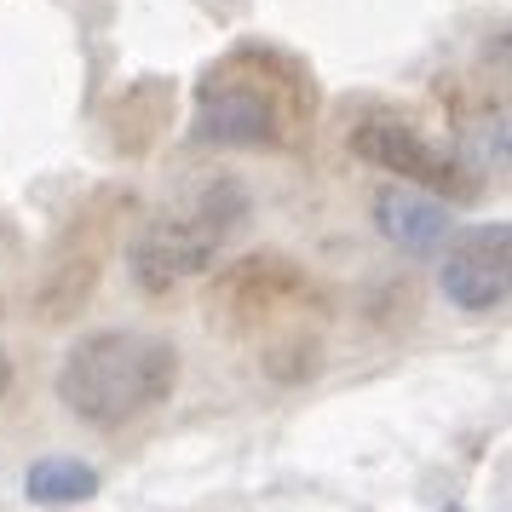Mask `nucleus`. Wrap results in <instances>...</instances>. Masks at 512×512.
<instances>
[{"label":"nucleus","instance_id":"obj_5","mask_svg":"<svg viewBox=\"0 0 512 512\" xmlns=\"http://www.w3.org/2000/svg\"><path fill=\"white\" fill-rule=\"evenodd\" d=\"M443 294L461 311H501L512 288V231L507 225H484L466 231L449 254H443Z\"/></svg>","mask_w":512,"mask_h":512},{"label":"nucleus","instance_id":"obj_3","mask_svg":"<svg viewBox=\"0 0 512 512\" xmlns=\"http://www.w3.org/2000/svg\"><path fill=\"white\" fill-rule=\"evenodd\" d=\"M305 121V81L282 58L236 52L202 81V139L213 144H288Z\"/></svg>","mask_w":512,"mask_h":512},{"label":"nucleus","instance_id":"obj_7","mask_svg":"<svg viewBox=\"0 0 512 512\" xmlns=\"http://www.w3.org/2000/svg\"><path fill=\"white\" fill-rule=\"evenodd\" d=\"M374 219H380V231L392 236L403 254H438L449 242V231H455L449 208L432 202V196H420V190H380Z\"/></svg>","mask_w":512,"mask_h":512},{"label":"nucleus","instance_id":"obj_1","mask_svg":"<svg viewBox=\"0 0 512 512\" xmlns=\"http://www.w3.org/2000/svg\"><path fill=\"white\" fill-rule=\"evenodd\" d=\"M179 386V351L139 328H98L75 340L58 369V403L98 432L150 415Z\"/></svg>","mask_w":512,"mask_h":512},{"label":"nucleus","instance_id":"obj_6","mask_svg":"<svg viewBox=\"0 0 512 512\" xmlns=\"http://www.w3.org/2000/svg\"><path fill=\"white\" fill-rule=\"evenodd\" d=\"M351 150L374 162L380 173H397L409 185H426V190H443L455 185V156L438 150V144L420 133L415 121H397V116H369L351 127Z\"/></svg>","mask_w":512,"mask_h":512},{"label":"nucleus","instance_id":"obj_9","mask_svg":"<svg viewBox=\"0 0 512 512\" xmlns=\"http://www.w3.org/2000/svg\"><path fill=\"white\" fill-rule=\"evenodd\" d=\"M12 386V363H6V351H0V392Z\"/></svg>","mask_w":512,"mask_h":512},{"label":"nucleus","instance_id":"obj_2","mask_svg":"<svg viewBox=\"0 0 512 512\" xmlns=\"http://www.w3.org/2000/svg\"><path fill=\"white\" fill-rule=\"evenodd\" d=\"M248 219V190L236 179H213L196 196H185L179 208L156 213L139 231L133 254H127V271L144 294H173L185 288L190 277H202L213 265V254L242 231Z\"/></svg>","mask_w":512,"mask_h":512},{"label":"nucleus","instance_id":"obj_4","mask_svg":"<svg viewBox=\"0 0 512 512\" xmlns=\"http://www.w3.org/2000/svg\"><path fill=\"white\" fill-rule=\"evenodd\" d=\"M305 294H311L305 271L294 265V259H282V254L242 259V265H231V271L219 277V288H213V300H219V311H225L231 328L271 323L277 311H294Z\"/></svg>","mask_w":512,"mask_h":512},{"label":"nucleus","instance_id":"obj_8","mask_svg":"<svg viewBox=\"0 0 512 512\" xmlns=\"http://www.w3.org/2000/svg\"><path fill=\"white\" fill-rule=\"evenodd\" d=\"M24 495L41 507H81L98 495V472L87 461H70V455H47L24 472Z\"/></svg>","mask_w":512,"mask_h":512}]
</instances>
